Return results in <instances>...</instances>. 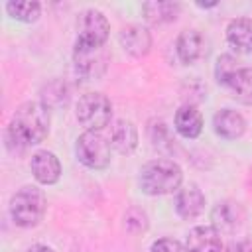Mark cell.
<instances>
[{
    "mask_svg": "<svg viewBox=\"0 0 252 252\" xmlns=\"http://www.w3.org/2000/svg\"><path fill=\"white\" fill-rule=\"evenodd\" d=\"M177 55L181 59V63H193L201 57L203 53V35L197 30H185L179 33L177 43H175Z\"/></svg>",
    "mask_w": 252,
    "mask_h": 252,
    "instance_id": "obj_17",
    "label": "cell"
},
{
    "mask_svg": "<svg viewBox=\"0 0 252 252\" xmlns=\"http://www.w3.org/2000/svg\"><path fill=\"white\" fill-rule=\"evenodd\" d=\"M144 10V18L150 24H165V22H173L179 14V4L177 2H146L142 6Z\"/></svg>",
    "mask_w": 252,
    "mask_h": 252,
    "instance_id": "obj_19",
    "label": "cell"
},
{
    "mask_svg": "<svg viewBox=\"0 0 252 252\" xmlns=\"http://www.w3.org/2000/svg\"><path fill=\"white\" fill-rule=\"evenodd\" d=\"M226 89L238 102L252 104V69L250 67L236 69V73L226 83Z\"/></svg>",
    "mask_w": 252,
    "mask_h": 252,
    "instance_id": "obj_18",
    "label": "cell"
},
{
    "mask_svg": "<svg viewBox=\"0 0 252 252\" xmlns=\"http://www.w3.org/2000/svg\"><path fill=\"white\" fill-rule=\"evenodd\" d=\"M175 130L183 136V138H197L203 130V114L197 110V106L193 104H183L177 112H175Z\"/></svg>",
    "mask_w": 252,
    "mask_h": 252,
    "instance_id": "obj_14",
    "label": "cell"
},
{
    "mask_svg": "<svg viewBox=\"0 0 252 252\" xmlns=\"http://www.w3.org/2000/svg\"><path fill=\"white\" fill-rule=\"evenodd\" d=\"M148 226V220H146V215L138 209H132L128 211L126 215V228L132 230V232H140V230H146Z\"/></svg>",
    "mask_w": 252,
    "mask_h": 252,
    "instance_id": "obj_22",
    "label": "cell"
},
{
    "mask_svg": "<svg viewBox=\"0 0 252 252\" xmlns=\"http://www.w3.org/2000/svg\"><path fill=\"white\" fill-rule=\"evenodd\" d=\"M49 132V108L41 102L28 100L20 104L8 126V146L18 152L45 140Z\"/></svg>",
    "mask_w": 252,
    "mask_h": 252,
    "instance_id": "obj_1",
    "label": "cell"
},
{
    "mask_svg": "<svg viewBox=\"0 0 252 252\" xmlns=\"http://www.w3.org/2000/svg\"><path fill=\"white\" fill-rule=\"evenodd\" d=\"M26 252H53L49 246H43V244H33V246H30Z\"/></svg>",
    "mask_w": 252,
    "mask_h": 252,
    "instance_id": "obj_25",
    "label": "cell"
},
{
    "mask_svg": "<svg viewBox=\"0 0 252 252\" xmlns=\"http://www.w3.org/2000/svg\"><path fill=\"white\" fill-rule=\"evenodd\" d=\"M236 59L232 55H220L217 59V65H215V77H217V83L226 87V83L230 81V77L236 73Z\"/></svg>",
    "mask_w": 252,
    "mask_h": 252,
    "instance_id": "obj_21",
    "label": "cell"
},
{
    "mask_svg": "<svg viewBox=\"0 0 252 252\" xmlns=\"http://www.w3.org/2000/svg\"><path fill=\"white\" fill-rule=\"evenodd\" d=\"M226 39L236 51L250 53L252 51V20L248 18L232 20L226 28Z\"/></svg>",
    "mask_w": 252,
    "mask_h": 252,
    "instance_id": "obj_15",
    "label": "cell"
},
{
    "mask_svg": "<svg viewBox=\"0 0 252 252\" xmlns=\"http://www.w3.org/2000/svg\"><path fill=\"white\" fill-rule=\"evenodd\" d=\"M112 118V104L100 93H87L77 102V120L93 132H100Z\"/></svg>",
    "mask_w": 252,
    "mask_h": 252,
    "instance_id": "obj_4",
    "label": "cell"
},
{
    "mask_svg": "<svg viewBox=\"0 0 252 252\" xmlns=\"http://www.w3.org/2000/svg\"><path fill=\"white\" fill-rule=\"evenodd\" d=\"M32 173L43 185H53L61 177V163L53 152L41 150L32 156Z\"/></svg>",
    "mask_w": 252,
    "mask_h": 252,
    "instance_id": "obj_9",
    "label": "cell"
},
{
    "mask_svg": "<svg viewBox=\"0 0 252 252\" xmlns=\"http://www.w3.org/2000/svg\"><path fill=\"white\" fill-rule=\"evenodd\" d=\"M75 67L83 77L94 79L104 73L106 57L102 47H87L75 43Z\"/></svg>",
    "mask_w": 252,
    "mask_h": 252,
    "instance_id": "obj_7",
    "label": "cell"
},
{
    "mask_svg": "<svg viewBox=\"0 0 252 252\" xmlns=\"http://www.w3.org/2000/svg\"><path fill=\"white\" fill-rule=\"evenodd\" d=\"M205 209V195L197 185H187L177 191L175 195V211L181 219H195L203 213Z\"/></svg>",
    "mask_w": 252,
    "mask_h": 252,
    "instance_id": "obj_11",
    "label": "cell"
},
{
    "mask_svg": "<svg viewBox=\"0 0 252 252\" xmlns=\"http://www.w3.org/2000/svg\"><path fill=\"white\" fill-rule=\"evenodd\" d=\"M226 252H252V244L250 242H236V244H230Z\"/></svg>",
    "mask_w": 252,
    "mask_h": 252,
    "instance_id": "obj_24",
    "label": "cell"
},
{
    "mask_svg": "<svg viewBox=\"0 0 252 252\" xmlns=\"http://www.w3.org/2000/svg\"><path fill=\"white\" fill-rule=\"evenodd\" d=\"M213 126H215V132L226 140H236L246 130V122H244L242 114L236 110H230V108L219 110L213 118Z\"/></svg>",
    "mask_w": 252,
    "mask_h": 252,
    "instance_id": "obj_12",
    "label": "cell"
},
{
    "mask_svg": "<svg viewBox=\"0 0 252 252\" xmlns=\"http://www.w3.org/2000/svg\"><path fill=\"white\" fill-rule=\"evenodd\" d=\"M118 39H120V45L124 47V51H128L132 57H144L152 47L150 32L138 24H130V26L122 28Z\"/></svg>",
    "mask_w": 252,
    "mask_h": 252,
    "instance_id": "obj_10",
    "label": "cell"
},
{
    "mask_svg": "<svg viewBox=\"0 0 252 252\" xmlns=\"http://www.w3.org/2000/svg\"><path fill=\"white\" fill-rule=\"evenodd\" d=\"M242 209L238 203H232V201H222V203H217L213 213H211V220H213V226L217 230H222V232H230L234 230L240 222H242Z\"/></svg>",
    "mask_w": 252,
    "mask_h": 252,
    "instance_id": "obj_13",
    "label": "cell"
},
{
    "mask_svg": "<svg viewBox=\"0 0 252 252\" xmlns=\"http://www.w3.org/2000/svg\"><path fill=\"white\" fill-rule=\"evenodd\" d=\"M6 12H8L14 20L32 24V22H35V20L39 18L41 6H39V2H35V0H12V2L6 4Z\"/></svg>",
    "mask_w": 252,
    "mask_h": 252,
    "instance_id": "obj_20",
    "label": "cell"
},
{
    "mask_svg": "<svg viewBox=\"0 0 252 252\" xmlns=\"http://www.w3.org/2000/svg\"><path fill=\"white\" fill-rule=\"evenodd\" d=\"M110 140H106L100 132L87 130L77 138V158L83 165L91 169H102L110 163Z\"/></svg>",
    "mask_w": 252,
    "mask_h": 252,
    "instance_id": "obj_5",
    "label": "cell"
},
{
    "mask_svg": "<svg viewBox=\"0 0 252 252\" xmlns=\"http://www.w3.org/2000/svg\"><path fill=\"white\" fill-rule=\"evenodd\" d=\"M110 26L102 12L85 10L77 18V43L87 47H102L108 37Z\"/></svg>",
    "mask_w": 252,
    "mask_h": 252,
    "instance_id": "obj_6",
    "label": "cell"
},
{
    "mask_svg": "<svg viewBox=\"0 0 252 252\" xmlns=\"http://www.w3.org/2000/svg\"><path fill=\"white\" fill-rule=\"evenodd\" d=\"M183 171L173 159H152L140 171V187L148 195H167L179 189Z\"/></svg>",
    "mask_w": 252,
    "mask_h": 252,
    "instance_id": "obj_2",
    "label": "cell"
},
{
    "mask_svg": "<svg viewBox=\"0 0 252 252\" xmlns=\"http://www.w3.org/2000/svg\"><path fill=\"white\" fill-rule=\"evenodd\" d=\"M110 146L120 154H130L138 146L136 126L128 120H116L110 130Z\"/></svg>",
    "mask_w": 252,
    "mask_h": 252,
    "instance_id": "obj_16",
    "label": "cell"
},
{
    "mask_svg": "<svg viewBox=\"0 0 252 252\" xmlns=\"http://www.w3.org/2000/svg\"><path fill=\"white\" fill-rule=\"evenodd\" d=\"M185 252H222V240L215 226H195L185 238Z\"/></svg>",
    "mask_w": 252,
    "mask_h": 252,
    "instance_id": "obj_8",
    "label": "cell"
},
{
    "mask_svg": "<svg viewBox=\"0 0 252 252\" xmlns=\"http://www.w3.org/2000/svg\"><path fill=\"white\" fill-rule=\"evenodd\" d=\"M150 252H185V246L175 238H159L152 244Z\"/></svg>",
    "mask_w": 252,
    "mask_h": 252,
    "instance_id": "obj_23",
    "label": "cell"
},
{
    "mask_svg": "<svg viewBox=\"0 0 252 252\" xmlns=\"http://www.w3.org/2000/svg\"><path fill=\"white\" fill-rule=\"evenodd\" d=\"M43 213L45 195L37 187H22L10 201V217L22 228L35 226L43 219Z\"/></svg>",
    "mask_w": 252,
    "mask_h": 252,
    "instance_id": "obj_3",
    "label": "cell"
}]
</instances>
